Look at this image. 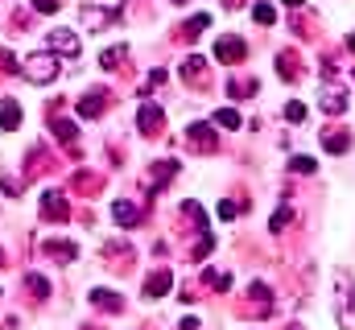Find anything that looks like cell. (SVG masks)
Returning a JSON list of instances; mask_svg holds the SVG:
<instances>
[{
    "instance_id": "obj_30",
    "label": "cell",
    "mask_w": 355,
    "mask_h": 330,
    "mask_svg": "<svg viewBox=\"0 0 355 330\" xmlns=\"http://www.w3.org/2000/svg\"><path fill=\"white\" fill-rule=\"evenodd\" d=\"M285 223H289V211H285V207H281V211H277V215H272V223H268V232H281V227H285Z\"/></svg>"
},
{
    "instance_id": "obj_9",
    "label": "cell",
    "mask_w": 355,
    "mask_h": 330,
    "mask_svg": "<svg viewBox=\"0 0 355 330\" xmlns=\"http://www.w3.org/2000/svg\"><path fill=\"white\" fill-rule=\"evenodd\" d=\"M120 17V8H99V4H83V25H87L91 33L95 29H107L112 21Z\"/></svg>"
},
{
    "instance_id": "obj_25",
    "label": "cell",
    "mask_w": 355,
    "mask_h": 330,
    "mask_svg": "<svg viewBox=\"0 0 355 330\" xmlns=\"http://www.w3.org/2000/svg\"><path fill=\"white\" fill-rule=\"evenodd\" d=\"M207 285H211V289H219V293H223V289H227V285H232V277H227V272H215V268H211V272H207Z\"/></svg>"
},
{
    "instance_id": "obj_16",
    "label": "cell",
    "mask_w": 355,
    "mask_h": 330,
    "mask_svg": "<svg viewBox=\"0 0 355 330\" xmlns=\"http://www.w3.org/2000/svg\"><path fill=\"white\" fill-rule=\"evenodd\" d=\"M182 79L194 82V87H207V62L202 58H186L182 62Z\"/></svg>"
},
{
    "instance_id": "obj_33",
    "label": "cell",
    "mask_w": 355,
    "mask_h": 330,
    "mask_svg": "<svg viewBox=\"0 0 355 330\" xmlns=\"http://www.w3.org/2000/svg\"><path fill=\"white\" fill-rule=\"evenodd\" d=\"M347 46H352V54H355V33H352V37H347Z\"/></svg>"
},
{
    "instance_id": "obj_10",
    "label": "cell",
    "mask_w": 355,
    "mask_h": 330,
    "mask_svg": "<svg viewBox=\"0 0 355 330\" xmlns=\"http://www.w3.org/2000/svg\"><path fill=\"white\" fill-rule=\"evenodd\" d=\"M42 252H46L50 260H58V264H75V260H79V244H71V240H46Z\"/></svg>"
},
{
    "instance_id": "obj_13",
    "label": "cell",
    "mask_w": 355,
    "mask_h": 330,
    "mask_svg": "<svg viewBox=\"0 0 355 330\" xmlns=\"http://www.w3.org/2000/svg\"><path fill=\"white\" fill-rule=\"evenodd\" d=\"M103 107H107V91H103V87H95V91H87V95L79 99V116H87V120H95Z\"/></svg>"
},
{
    "instance_id": "obj_29",
    "label": "cell",
    "mask_w": 355,
    "mask_h": 330,
    "mask_svg": "<svg viewBox=\"0 0 355 330\" xmlns=\"http://www.w3.org/2000/svg\"><path fill=\"white\" fill-rule=\"evenodd\" d=\"M215 215H219V219H236V215H240V202H219Z\"/></svg>"
},
{
    "instance_id": "obj_26",
    "label": "cell",
    "mask_w": 355,
    "mask_h": 330,
    "mask_svg": "<svg viewBox=\"0 0 355 330\" xmlns=\"http://www.w3.org/2000/svg\"><path fill=\"white\" fill-rule=\"evenodd\" d=\"M289 169H293V173H314L318 165H314V157H293V162H289Z\"/></svg>"
},
{
    "instance_id": "obj_21",
    "label": "cell",
    "mask_w": 355,
    "mask_h": 330,
    "mask_svg": "<svg viewBox=\"0 0 355 330\" xmlns=\"http://www.w3.org/2000/svg\"><path fill=\"white\" fill-rule=\"evenodd\" d=\"M215 124H219V128H240L244 120H240L236 107H223V112H215Z\"/></svg>"
},
{
    "instance_id": "obj_7",
    "label": "cell",
    "mask_w": 355,
    "mask_h": 330,
    "mask_svg": "<svg viewBox=\"0 0 355 330\" xmlns=\"http://www.w3.org/2000/svg\"><path fill=\"white\" fill-rule=\"evenodd\" d=\"M137 124H141V132H145V137H157V132H162V124H166V112H162L157 103H141Z\"/></svg>"
},
{
    "instance_id": "obj_31",
    "label": "cell",
    "mask_w": 355,
    "mask_h": 330,
    "mask_svg": "<svg viewBox=\"0 0 355 330\" xmlns=\"http://www.w3.org/2000/svg\"><path fill=\"white\" fill-rule=\"evenodd\" d=\"M33 8H37V12H58L62 0H33Z\"/></svg>"
},
{
    "instance_id": "obj_18",
    "label": "cell",
    "mask_w": 355,
    "mask_h": 330,
    "mask_svg": "<svg viewBox=\"0 0 355 330\" xmlns=\"http://www.w3.org/2000/svg\"><path fill=\"white\" fill-rule=\"evenodd\" d=\"M124 58H128V46H112V50H103V54H99L103 71H116V62H124Z\"/></svg>"
},
{
    "instance_id": "obj_8",
    "label": "cell",
    "mask_w": 355,
    "mask_h": 330,
    "mask_svg": "<svg viewBox=\"0 0 355 330\" xmlns=\"http://www.w3.org/2000/svg\"><path fill=\"white\" fill-rule=\"evenodd\" d=\"M170 285H174V272H170V268H157V272H149V277H145V297H149V302H157V297H166V293H170Z\"/></svg>"
},
{
    "instance_id": "obj_6",
    "label": "cell",
    "mask_w": 355,
    "mask_h": 330,
    "mask_svg": "<svg viewBox=\"0 0 355 330\" xmlns=\"http://www.w3.org/2000/svg\"><path fill=\"white\" fill-rule=\"evenodd\" d=\"M347 99H352L347 87H335V82H331V87H322V99H318V103H322L327 116H343V112H347Z\"/></svg>"
},
{
    "instance_id": "obj_20",
    "label": "cell",
    "mask_w": 355,
    "mask_h": 330,
    "mask_svg": "<svg viewBox=\"0 0 355 330\" xmlns=\"http://www.w3.org/2000/svg\"><path fill=\"white\" fill-rule=\"evenodd\" d=\"M178 173V162H157V173H153V190H162L170 177Z\"/></svg>"
},
{
    "instance_id": "obj_11",
    "label": "cell",
    "mask_w": 355,
    "mask_h": 330,
    "mask_svg": "<svg viewBox=\"0 0 355 330\" xmlns=\"http://www.w3.org/2000/svg\"><path fill=\"white\" fill-rule=\"evenodd\" d=\"M67 215H71L67 198H62L58 190H46V194H42V219H58V223H62Z\"/></svg>"
},
{
    "instance_id": "obj_12",
    "label": "cell",
    "mask_w": 355,
    "mask_h": 330,
    "mask_svg": "<svg viewBox=\"0 0 355 330\" xmlns=\"http://www.w3.org/2000/svg\"><path fill=\"white\" fill-rule=\"evenodd\" d=\"M322 149L335 153V157L347 153V149H352V132H347V128H327V132H322Z\"/></svg>"
},
{
    "instance_id": "obj_17",
    "label": "cell",
    "mask_w": 355,
    "mask_h": 330,
    "mask_svg": "<svg viewBox=\"0 0 355 330\" xmlns=\"http://www.w3.org/2000/svg\"><path fill=\"white\" fill-rule=\"evenodd\" d=\"M17 124H21V103L17 99H0V128L12 132Z\"/></svg>"
},
{
    "instance_id": "obj_3",
    "label": "cell",
    "mask_w": 355,
    "mask_h": 330,
    "mask_svg": "<svg viewBox=\"0 0 355 330\" xmlns=\"http://www.w3.org/2000/svg\"><path fill=\"white\" fill-rule=\"evenodd\" d=\"M186 149H194V153H215V149H219V132H211V124H190V128H186Z\"/></svg>"
},
{
    "instance_id": "obj_24",
    "label": "cell",
    "mask_w": 355,
    "mask_h": 330,
    "mask_svg": "<svg viewBox=\"0 0 355 330\" xmlns=\"http://www.w3.org/2000/svg\"><path fill=\"white\" fill-rule=\"evenodd\" d=\"M252 21H257V25H272V21H277V8H272V4H257V8H252Z\"/></svg>"
},
{
    "instance_id": "obj_4",
    "label": "cell",
    "mask_w": 355,
    "mask_h": 330,
    "mask_svg": "<svg viewBox=\"0 0 355 330\" xmlns=\"http://www.w3.org/2000/svg\"><path fill=\"white\" fill-rule=\"evenodd\" d=\"M46 46H50L54 54H67V58H75V54L83 50V42H79L75 29H50V33H46Z\"/></svg>"
},
{
    "instance_id": "obj_23",
    "label": "cell",
    "mask_w": 355,
    "mask_h": 330,
    "mask_svg": "<svg viewBox=\"0 0 355 330\" xmlns=\"http://www.w3.org/2000/svg\"><path fill=\"white\" fill-rule=\"evenodd\" d=\"M207 25H211V17H207V12H198V17H194V21H190L186 29H182V37H190V42H194V37H198V33H202Z\"/></svg>"
},
{
    "instance_id": "obj_14",
    "label": "cell",
    "mask_w": 355,
    "mask_h": 330,
    "mask_svg": "<svg viewBox=\"0 0 355 330\" xmlns=\"http://www.w3.org/2000/svg\"><path fill=\"white\" fill-rule=\"evenodd\" d=\"M87 297H91V306H95V310H103V314H120V306H124V302H120V293H112V289H91Z\"/></svg>"
},
{
    "instance_id": "obj_28",
    "label": "cell",
    "mask_w": 355,
    "mask_h": 330,
    "mask_svg": "<svg viewBox=\"0 0 355 330\" xmlns=\"http://www.w3.org/2000/svg\"><path fill=\"white\" fill-rule=\"evenodd\" d=\"M285 120L302 124V120H306V103H289V107H285Z\"/></svg>"
},
{
    "instance_id": "obj_34",
    "label": "cell",
    "mask_w": 355,
    "mask_h": 330,
    "mask_svg": "<svg viewBox=\"0 0 355 330\" xmlns=\"http://www.w3.org/2000/svg\"><path fill=\"white\" fill-rule=\"evenodd\" d=\"M0 268H4V252H0Z\"/></svg>"
},
{
    "instance_id": "obj_35",
    "label": "cell",
    "mask_w": 355,
    "mask_h": 330,
    "mask_svg": "<svg viewBox=\"0 0 355 330\" xmlns=\"http://www.w3.org/2000/svg\"><path fill=\"white\" fill-rule=\"evenodd\" d=\"M174 4H186V0H174Z\"/></svg>"
},
{
    "instance_id": "obj_19",
    "label": "cell",
    "mask_w": 355,
    "mask_h": 330,
    "mask_svg": "<svg viewBox=\"0 0 355 330\" xmlns=\"http://www.w3.org/2000/svg\"><path fill=\"white\" fill-rule=\"evenodd\" d=\"M54 137H58L62 145H75V137H79V128H75L71 120H54Z\"/></svg>"
},
{
    "instance_id": "obj_32",
    "label": "cell",
    "mask_w": 355,
    "mask_h": 330,
    "mask_svg": "<svg viewBox=\"0 0 355 330\" xmlns=\"http://www.w3.org/2000/svg\"><path fill=\"white\" fill-rule=\"evenodd\" d=\"M302 4H306V0H285V8H302Z\"/></svg>"
},
{
    "instance_id": "obj_2",
    "label": "cell",
    "mask_w": 355,
    "mask_h": 330,
    "mask_svg": "<svg viewBox=\"0 0 355 330\" xmlns=\"http://www.w3.org/2000/svg\"><path fill=\"white\" fill-rule=\"evenodd\" d=\"M335 322L339 330H355V281L352 272H335Z\"/></svg>"
},
{
    "instance_id": "obj_5",
    "label": "cell",
    "mask_w": 355,
    "mask_h": 330,
    "mask_svg": "<svg viewBox=\"0 0 355 330\" xmlns=\"http://www.w3.org/2000/svg\"><path fill=\"white\" fill-rule=\"evenodd\" d=\"M215 58H219L223 67H236V62H244V58H248V46H244V37H232V33H227V37H219V42H215Z\"/></svg>"
},
{
    "instance_id": "obj_1",
    "label": "cell",
    "mask_w": 355,
    "mask_h": 330,
    "mask_svg": "<svg viewBox=\"0 0 355 330\" xmlns=\"http://www.w3.org/2000/svg\"><path fill=\"white\" fill-rule=\"evenodd\" d=\"M21 75L33 82V87H46V82H54L62 75V62H58L54 50H37V54H29V58L21 62Z\"/></svg>"
},
{
    "instance_id": "obj_15",
    "label": "cell",
    "mask_w": 355,
    "mask_h": 330,
    "mask_svg": "<svg viewBox=\"0 0 355 330\" xmlns=\"http://www.w3.org/2000/svg\"><path fill=\"white\" fill-rule=\"evenodd\" d=\"M112 219H116L120 227H137V223H141V211H137L128 198H120V202H112Z\"/></svg>"
},
{
    "instance_id": "obj_22",
    "label": "cell",
    "mask_w": 355,
    "mask_h": 330,
    "mask_svg": "<svg viewBox=\"0 0 355 330\" xmlns=\"http://www.w3.org/2000/svg\"><path fill=\"white\" fill-rule=\"evenodd\" d=\"M25 285H29V293H33V297H50V281H46V277L29 272V277H25Z\"/></svg>"
},
{
    "instance_id": "obj_27",
    "label": "cell",
    "mask_w": 355,
    "mask_h": 330,
    "mask_svg": "<svg viewBox=\"0 0 355 330\" xmlns=\"http://www.w3.org/2000/svg\"><path fill=\"white\" fill-rule=\"evenodd\" d=\"M248 297H257L261 306H268V297H272V293H268V285H261V281H257V285H248Z\"/></svg>"
}]
</instances>
